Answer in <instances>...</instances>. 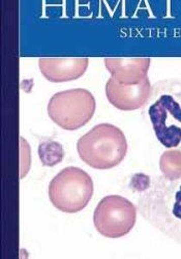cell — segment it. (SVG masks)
<instances>
[{
	"instance_id": "cell-1",
	"label": "cell",
	"mask_w": 181,
	"mask_h": 259,
	"mask_svg": "<svg viewBox=\"0 0 181 259\" xmlns=\"http://www.w3.org/2000/svg\"><path fill=\"white\" fill-rule=\"evenodd\" d=\"M138 208L142 217L172 241L181 244V177L154 179L141 192Z\"/></svg>"
},
{
	"instance_id": "cell-2",
	"label": "cell",
	"mask_w": 181,
	"mask_h": 259,
	"mask_svg": "<svg viewBox=\"0 0 181 259\" xmlns=\"http://www.w3.org/2000/svg\"><path fill=\"white\" fill-rule=\"evenodd\" d=\"M147 103L148 116L158 141L169 149L181 152V79L155 82Z\"/></svg>"
},
{
	"instance_id": "cell-3",
	"label": "cell",
	"mask_w": 181,
	"mask_h": 259,
	"mask_svg": "<svg viewBox=\"0 0 181 259\" xmlns=\"http://www.w3.org/2000/svg\"><path fill=\"white\" fill-rule=\"evenodd\" d=\"M81 160L95 169L105 170L119 165L126 156L127 141L121 130L111 123H100L77 143Z\"/></svg>"
},
{
	"instance_id": "cell-4",
	"label": "cell",
	"mask_w": 181,
	"mask_h": 259,
	"mask_svg": "<svg viewBox=\"0 0 181 259\" xmlns=\"http://www.w3.org/2000/svg\"><path fill=\"white\" fill-rule=\"evenodd\" d=\"M93 179L81 168L62 169L49 185V198L60 211L75 213L84 209L94 195Z\"/></svg>"
},
{
	"instance_id": "cell-5",
	"label": "cell",
	"mask_w": 181,
	"mask_h": 259,
	"mask_svg": "<svg viewBox=\"0 0 181 259\" xmlns=\"http://www.w3.org/2000/svg\"><path fill=\"white\" fill-rule=\"evenodd\" d=\"M97 108L94 95L85 89H74L55 94L48 103V114L60 127L74 131L93 118Z\"/></svg>"
},
{
	"instance_id": "cell-6",
	"label": "cell",
	"mask_w": 181,
	"mask_h": 259,
	"mask_svg": "<svg viewBox=\"0 0 181 259\" xmlns=\"http://www.w3.org/2000/svg\"><path fill=\"white\" fill-rule=\"evenodd\" d=\"M137 222V207L120 195L104 197L94 213L96 229L109 239H119L128 234Z\"/></svg>"
},
{
	"instance_id": "cell-7",
	"label": "cell",
	"mask_w": 181,
	"mask_h": 259,
	"mask_svg": "<svg viewBox=\"0 0 181 259\" xmlns=\"http://www.w3.org/2000/svg\"><path fill=\"white\" fill-rule=\"evenodd\" d=\"M151 88L148 77L135 85H122L110 78L106 84V96L108 101L117 109L132 111L147 104L151 95Z\"/></svg>"
},
{
	"instance_id": "cell-8",
	"label": "cell",
	"mask_w": 181,
	"mask_h": 259,
	"mask_svg": "<svg viewBox=\"0 0 181 259\" xmlns=\"http://www.w3.org/2000/svg\"><path fill=\"white\" fill-rule=\"evenodd\" d=\"M89 59L42 57L38 59V68L42 76L51 82H66L81 78L86 72Z\"/></svg>"
},
{
	"instance_id": "cell-9",
	"label": "cell",
	"mask_w": 181,
	"mask_h": 259,
	"mask_svg": "<svg viewBox=\"0 0 181 259\" xmlns=\"http://www.w3.org/2000/svg\"><path fill=\"white\" fill-rule=\"evenodd\" d=\"M111 78L122 85H135L147 78L150 58H105Z\"/></svg>"
},
{
	"instance_id": "cell-10",
	"label": "cell",
	"mask_w": 181,
	"mask_h": 259,
	"mask_svg": "<svg viewBox=\"0 0 181 259\" xmlns=\"http://www.w3.org/2000/svg\"><path fill=\"white\" fill-rule=\"evenodd\" d=\"M160 169L163 177L175 180L181 177V152L177 149H168L162 155Z\"/></svg>"
},
{
	"instance_id": "cell-11",
	"label": "cell",
	"mask_w": 181,
	"mask_h": 259,
	"mask_svg": "<svg viewBox=\"0 0 181 259\" xmlns=\"http://www.w3.org/2000/svg\"><path fill=\"white\" fill-rule=\"evenodd\" d=\"M38 156L43 166L53 167L63 160V147L57 141H43L38 145Z\"/></svg>"
}]
</instances>
